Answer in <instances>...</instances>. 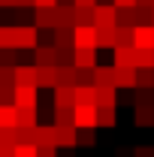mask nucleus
Returning a JSON list of instances; mask_svg holds the SVG:
<instances>
[{
    "label": "nucleus",
    "instance_id": "4",
    "mask_svg": "<svg viewBox=\"0 0 154 157\" xmlns=\"http://www.w3.org/2000/svg\"><path fill=\"white\" fill-rule=\"evenodd\" d=\"M118 24V9L115 3H94V27H115Z\"/></svg>",
    "mask_w": 154,
    "mask_h": 157
},
{
    "label": "nucleus",
    "instance_id": "18",
    "mask_svg": "<svg viewBox=\"0 0 154 157\" xmlns=\"http://www.w3.org/2000/svg\"><path fill=\"white\" fill-rule=\"evenodd\" d=\"M30 136H33V142H37V145H58V142H55V124H52V127L37 124V127L30 130Z\"/></svg>",
    "mask_w": 154,
    "mask_h": 157
},
{
    "label": "nucleus",
    "instance_id": "25",
    "mask_svg": "<svg viewBox=\"0 0 154 157\" xmlns=\"http://www.w3.org/2000/svg\"><path fill=\"white\" fill-rule=\"evenodd\" d=\"M37 106H27V109H18V127H27V130H33L37 127Z\"/></svg>",
    "mask_w": 154,
    "mask_h": 157
},
{
    "label": "nucleus",
    "instance_id": "14",
    "mask_svg": "<svg viewBox=\"0 0 154 157\" xmlns=\"http://www.w3.org/2000/svg\"><path fill=\"white\" fill-rule=\"evenodd\" d=\"M55 109L60 106H76V94H73V85H55Z\"/></svg>",
    "mask_w": 154,
    "mask_h": 157
},
{
    "label": "nucleus",
    "instance_id": "2",
    "mask_svg": "<svg viewBox=\"0 0 154 157\" xmlns=\"http://www.w3.org/2000/svg\"><path fill=\"white\" fill-rule=\"evenodd\" d=\"M73 127L76 130H82V127L97 130V106L94 103H76L73 106Z\"/></svg>",
    "mask_w": 154,
    "mask_h": 157
},
{
    "label": "nucleus",
    "instance_id": "36",
    "mask_svg": "<svg viewBox=\"0 0 154 157\" xmlns=\"http://www.w3.org/2000/svg\"><path fill=\"white\" fill-rule=\"evenodd\" d=\"M133 157H154V145H136Z\"/></svg>",
    "mask_w": 154,
    "mask_h": 157
},
{
    "label": "nucleus",
    "instance_id": "29",
    "mask_svg": "<svg viewBox=\"0 0 154 157\" xmlns=\"http://www.w3.org/2000/svg\"><path fill=\"white\" fill-rule=\"evenodd\" d=\"M55 45L73 48V27H55Z\"/></svg>",
    "mask_w": 154,
    "mask_h": 157
},
{
    "label": "nucleus",
    "instance_id": "27",
    "mask_svg": "<svg viewBox=\"0 0 154 157\" xmlns=\"http://www.w3.org/2000/svg\"><path fill=\"white\" fill-rule=\"evenodd\" d=\"M115 45H133V27L115 24Z\"/></svg>",
    "mask_w": 154,
    "mask_h": 157
},
{
    "label": "nucleus",
    "instance_id": "40",
    "mask_svg": "<svg viewBox=\"0 0 154 157\" xmlns=\"http://www.w3.org/2000/svg\"><path fill=\"white\" fill-rule=\"evenodd\" d=\"M136 6H148V9H151V6H154V0H136Z\"/></svg>",
    "mask_w": 154,
    "mask_h": 157
},
{
    "label": "nucleus",
    "instance_id": "9",
    "mask_svg": "<svg viewBox=\"0 0 154 157\" xmlns=\"http://www.w3.org/2000/svg\"><path fill=\"white\" fill-rule=\"evenodd\" d=\"M55 142L58 148H76V127L73 124H55Z\"/></svg>",
    "mask_w": 154,
    "mask_h": 157
},
{
    "label": "nucleus",
    "instance_id": "35",
    "mask_svg": "<svg viewBox=\"0 0 154 157\" xmlns=\"http://www.w3.org/2000/svg\"><path fill=\"white\" fill-rule=\"evenodd\" d=\"M37 157H58V145H37Z\"/></svg>",
    "mask_w": 154,
    "mask_h": 157
},
{
    "label": "nucleus",
    "instance_id": "23",
    "mask_svg": "<svg viewBox=\"0 0 154 157\" xmlns=\"http://www.w3.org/2000/svg\"><path fill=\"white\" fill-rule=\"evenodd\" d=\"M136 127H154V106H136Z\"/></svg>",
    "mask_w": 154,
    "mask_h": 157
},
{
    "label": "nucleus",
    "instance_id": "31",
    "mask_svg": "<svg viewBox=\"0 0 154 157\" xmlns=\"http://www.w3.org/2000/svg\"><path fill=\"white\" fill-rule=\"evenodd\" d=\"M12 157H37V142H18L12 148Z\"/></svg>",
    "mask_w": 154,
    "mask_h": 157
},
{
    "label": "nucleus",
    "instance_id": "8",
    "mask_svg": "<svg viewBox=\"0 0 154 157\" xmlns=\"http://www.w3.org/2000/svg\"><path fill=\"white\" fill-rule=\"evenodd\" d=\"M73 67L94 70L97 67V48H73Z\"/></svg>",
    "mask_w": 154,
    "mask_h": 157
},
{
    "label": "nucleus",
    "instance_id": "28",
    "mask_svg": "<svg viewBox=\"0 0 154 157\" xmlns=\"http://www.w3.org/2000/svg\"><path fill=\"white\" fill-rule=\"evenodd\" d=\"M133 103L136 106H154V88H136Z\"/></svg>",
    "mask_w": 154,
    "mask_h": 157
},
{
    "label": "nucleus",
    "instance_id": "6",
    "mask_svg": "<svg viewBox=\"0 0 154 157\" xmlns=\"http://www.w3.org/2000/svg\"><path fill=\"white\" fill-rule=\"evenodd\" d=\"M133 48H154V24H133Z\"/></svg>",
    "mask_w": 154,
    "mask_h": 157
},
{
    "label": "nucleus",
    "instance_id": "41",
    "mask_svg": "<svg viewBox=\"0 0 154 157\" xmlns=\"http://www.w3.org/2000/svg\"><path fill=\"white\" fill-rule=\"evenodd\" d=\"M115 157H133V154H127V148H118V154Z\"/></svg>",
    "mask_w": 154,
    "mask_h": 157
},
{
    "label": "nucleus",
    "instance_id": "34",
    "mask_svg": "<svg viewBox=\"0 0 154 157\" xmlns=\"http://www.w3.org/2000/svg\"><path fill=\"white\" fill-rule=\"evenodd\" d=\"M12 30H15V24H12V27H0V48H15Z\"/></svg>",
    "mask_w": 154,
    "mask_h": 157
},
{
    "label": "nucleus",
    "instance_id": "22",
    "mask_svg": "<svg viewBox=\"0 0 154 157\" xmlns=\"http://www.w3.org/2000/svg\"><path fill=\"white\" fill-rule=\"evenodd\" d=\"M97 48H115V27H97Z\"/></svg>",
    "mask_w": 154,
    "mask_h": 157
},
{
    "label": "nucleus",
    "instance_id": "26",
    "mask_svg": "<svg viewBox=\"0 0 154 157\" xmlns=\"http://www.w3.org/2000/svg\"><path fill=\"white\" fill-rule=\"evenodd\" d=\"M58 85H76V67L73 63H58Z\"/></svg>",
    "mask_w": 154,
    "mask_h": 157
},
{
    "label": "nucleus",
    "instance_id": "20",
    "mask_svg": "<svg viewBox=\"0 0 154 157\" xmlns=\"http://www.w3.org/2000/svg\"><path fill=\"white\" fill-rule=\"evenodd\" d=\"M33 63H37V67L58 63V60H55V45H37V48H33Z\"/></svg>",
    "mask_w": 154,
    "mask_h": 157
},
{
    "label": "nucleus",
    "instance_id": "19",
    "mask_svg": "<svg viewBox=\"0 0 154 157\" xmlns=\"http://www.w3.org/2000/svg\"><path fill=\"white\" fill-rule=\"evenodd\" d=\"M115 63L112 67H136V58H133V45H115Z\"/></svg>",
    "mask_w": 154,
    "mask_h": 157
},
{
    "label": "nucleus",
    "instance_id": "24",
    "mask_svg": "<svg viewBox=\"0 0 154 157\" xmlns=\"http://www.w3.org/2000/svg\"><path fill=\"white\" fill-rule=\"evenodd\" d=\"M136 88H154V67H136Z\"/></svg>",
    "mask_w": 154,
    "mask_h": 157
},
{
    "label": "nucleus",
    "instance_id": "17",
    "mask_svg": "<svg viewBox=\"0 0 154 157\" xmlns=\"http://www.w3.org/2000/svg\"><path fill=\"white\" fill-rule=\"evenodd\" d=\"M15 85H37V63H15Z\"/></svg>",
    "mask_w": 154,
    "mask_h": 157
},
{
    "label": "nucleus",
    "instance_id": "1",
    "mask_svg": "<svg viewBox=\"0 0 154 157\" xmlns=\"http://www.w3.org/2000/svg\"><path fill=\"white\" fill-rule=\"evenodd\" d=\"M12 42H15V48H30V52H33L39 45V27L37 24H15Z\"/></svg>",
    "mask_w": 154,
    "mask_h": 157
},
{
    "label": "nucleus",
    "instance_id": "32",
    "mask_svg": "<svg viewBox=\"0 0 154 157\" xmlns=\"http://www.w3.org/2000/svg\"><path fill=\"white\" fill-rule=\"evenodd\" d=\"M76 24H94V6H76Z\"/></svg>",
    "mask_w": 154,
    "mask_h": 157
},
{
    "label": "nucleus",
    "instance_id": "42",
    "mask_svg": "<svg viewBox=\"0 0 154 157\" xmlns=\"http://www.w3.org/2000/svg\"><path fill=\"white\" fill-rule=\"evenodd\" d=\"M151 24H154V6H151Z\"/></svg>",
    "mask_w": 154,
    "mask_h": 157
},
{
    "label": "nucleus",
    "instance_id": "12",
    "mask_svg": "<svg viewBox=\"0 0 154 157\" xmlns=\"http://www.w3.org/2000/svg\"><path fill=\"white\" fill-rule=\"evenodd\" d=\"M18 127V106L15 103H0V130Z\"/></svg>",
    "mask_w": 154,
    "mask_h": 157
},
{
    "label": "nucleus",
    "instance_id": "11",
    "mask_svg": "<svg viewBox=\"0 0 154 157\" xmlns=\"http://www.w3.org/2000/svg\"><path fill=\"white\" fill-rule=\"evenodd\" d=\"M58 85V63L37 67V88H55Z\"/></svg>",
    "mask_w": 154,
    "mask_h": 157
},
{
    "label": "nucleus",
    "instance_id": "15",
    "mask_svg": "<svg viewBox=\"0 0 154 157\" xmlns=\"http://www.w3.org/2000/svg\"><path fill=\"white\" fill-rule=\"evenodd\" d=\"M91 82H94V85H115V67L97 63L94 70H91Z\"/></svg>",
    "mask_w": 154,
    "mask_h": 157
},
{
    "label": "nucleus",
    "instance_id": "39",
    "mask_svg": "<svg viewBox=\"0 0 154 157\" xmlns=\"http://www.w3.org/2000/svg\"><path fill=\"white\" fill-rule=\"evenodd\" d=\"M97 0H73V6H94Z\"/></svg>",
    "mask_w": 154,
    "mask_h": 157
},
{
    "label": "nucleus",
    "instance_id": "38",
    "mask_svg": "<svg viewBox=\"0 0 154 157\" xmlns=\"http://www.w3.org/2000/svg\"><path fill=\"white\" fill-rule=\"evenodd\" d=\"M60 0H33V6H58Z\"/></svg>",
    "mask_w": 154,
    "mask_h": 157
},
{
    "label": "nucleus",
    "instance_id": "16",
    "mask_svg": "<svg viewBox=\"0 0 154 157\" xmlns=\"http://www.w3.org/2000/svg\"><path fill=\"white\" fill-rule=\"evenodd\" d=\"M37 27L55 30V6H37Z\"/></svg>",
    "mask_w": 154,
    "mask_h": 157
},
{
    "label": "nucleus",
    "instance_id": "21",
    "mask_svg": "<svg viewBox=\"0 0 154 157\" xmlns=\"http://www.w3.org/2000/svg\"><path fill=\"white\" fill-rule=\"evenodd\" d=\"M115 106H97V127H115Z\"/></svg>",
    "mask_w": 154,
    "mask_h": 157
},
{
    "label": "nucleus",
    "instance_id": "30",
    "mask_svg": "<svg viewBox=\"0 0 154 157\" xmlns=\"http://www.w3.org/2000/svg\"><path fill=\"white\" fill-rule=\"evenodd\" d=\"M94 130L91 127H82V130H76V145H82V148H94Z\"/></svg>",
    "mask_w": 154,
    "mask_h": 157
},
{
    "label": "nucleus",
    "instance_id": "5",
    "mask_svg": "<svg viewBox=\"0 0 154 157\" xmlns=\"http://www.w3.org/2000/svg\"><path fill=\"white\" fill-rule=\"evenodd\" d=\"M18 109H27V106H37L39 103V88L37 85H15V100H12Z\"/></svg>",
    "mask_w": 154,
    "mask_h": 157
},
{
    "label": "nucleus",
    "instance_id": "3",
    "mask_svg": "<svg viewBox=\"0 0 154 157\" xmlns=\"http://www.w3.org/2000/svg\"><path fill=\"white\" fill-rule=\"evenodd\" d=\"M73 48H97L94 24H73Z\"/></svg>",
    "mask_w": 154,
    "mask_h": 157
},
{
    "label": "nucleus",
    "instance_id": "33",
    "mask_svg": "<svg viewBox=\"0 0 154 157\" xmlns=\"http://www.w3.org/2000/svg\"><path fill=\"white\" fill-rule=\"evenodd\" d=\"M55 124H73V106H60V109H55Z\"/></svg>",
    "mask_w": 154,
    "mask_h": 157
},
{
    "label": "nucleus",
    "instance_id": "10",
    "mask_svg": "<svg viewBox=\"0 0 154 157\" xmlns=\"http://www.w3.org/2000/svg\"><path fill=\"white\" fill-rule=\"evenodd\" d=\"M94 106H118V88L115 85H97Z\"/></svg>",
    "mask_w": 154,
    "mask_h": 157
},
{
    "label": "nucleus",
    "instance_id": "7",
    "mask_svg": "<svg viewBox=\"0 0 154 157\" xmlns=\"http://www.w3.org/2000/svg\"><path fill=\"white\" fill-rule=\"evenodd\" d=\"M76 24V6L73 3H58L55 6V27H73Z\"/></svg>",
    "mask_w": 154,
    "mask_h": 157
},
{
    "label": "nucleus",
    "instance_id": "13",
    "mask_svg": "<svg viewBox=\"0 0 154 157\" xmlns=\"http://www.w3.org/2000/svg\"><path fill=\"white\" fill-rule=\"evenodd\" d=\"M115 88H136V67H115Z\"/></svg>",
    "mask_w": 154,
    "mask_h": 157
},
{
    "label": "nucleus",
    "instance_id": "37",
    "mask_svg": "<svg viewBox=\"0 0 154 157\" xmlns=\"http://www.w3.org/2000/svg\"><path fill=\"white\" fill-rule=\"evenodd\" d=\"M115 9H127V6H136V0H112Z\"/></svg>",
    "mask_w": 154,
    "mask_h": 157
}]
</instances>
